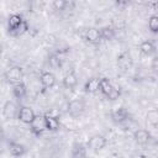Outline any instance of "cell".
Masks as SVG:
<instances>
[{"label":"cell","instance_id":"obj_26","mask_svg":"<svg viewBox=\"0 0 158 158\" xmlns=\"http://www.w3.org/2000/svg\"><path fill=\"white\" fill-rule=\"evenodd\" d=\"M68 0H54L53 1V7L56 11H64L67 9Z\"/></svg>","mask_w":158,"mask_h":158},{"label":"cell","instance_id":"obj_25","mask_svg":"<svg viewBox=\"0 0 158 158\" xmlns=\"http://www.w3.org/2000/svg\"><path fill=\"white\" fill-rule=\"evenodd\" d=\"M120 96H121V89L114 85V88L111 89V91L109 93V95H106V99H107V100H111V101H115V100H117Z\"/></svg>","mask_w":158,"mask_h":158},{"label":"cell","instance_id":"obj_24","mask_svg":"<svg viewBox=\"0 0 158 158\" xmlns=\"http://www.w3.org/2000/svg\"><path fill=\"white\" fill-rule=\"evenodd\" d=\"M30 30V27H28V23H27V21L26 20H23V22L19 26V28L11 35V36H14V37H17V36H22L23 33H26L27 31Z\"/></svg>","mask_w":158,"mask_h":158},{"label":"cell","instance_id":"obj_17","mask_svg":"<svg viewBox=\"0 0 158 158\" xmlns=\"http://www.w3.org/2000/svg\"><path fill=\"white\" fill-rule=\"evenodd\" d=\"M100 33H101V38L102 41H112L116 36V31L114 27L111 26H104L100 28Z\"/></svg>","mask_w":158,"mask_h":158},{"label":"cell","instance_id":"obj_16","mask_svg":"<svg viewBox=\"0 0 158 158\" xmlns=\"http://www.w3.org/2000/svg\"><path fill=\"white\" fill-rule=\"evenodd\" d=\"M9 152L12 157H21L26 153V147L17 142H9Z\"/></svg>","mask_w":158,"mask_h":158},{"label":"cell","instance_id":"obj_18","mask_svg":"<svg viewBox=\"0 0 158 158\" xmlns=\"http://www.w3.org/2000/svg\"><path fill=\"white\" fill-rule=\"evenodd\" d=\"M139 51L144 56H152L156 52V46L152 41H143L139 44Z\"/></svg>","mask_w":158,"mask_h":158},{"label":"cell","instance_id":"obj_23","mask_svg":"<svg viewBox=\"0 0 158 158\" xmlns=\"http://www.w3.org/2000/svg\"><path fill=\"white\" fill-rule=\"evenodd\" d=\"M147 121L152 126H157L158 125V110L157 109H153V110H149L148 111V114H147Z\"/></svg>","mask_w":158,"mask_h":158},{"label":"cell","instance_id":"obj_6","mask_svg":"<svg viewBox=\"0 0 158 158\" xmlns=\"http://www.w3.org/2000/svg\"><path fill=\"white\" fill-rule=\"evenodd\" d=\"M84 40L90 43V44H99L102 38H101V33H100V28H96V27H89L88 30H85V33H84Z\"/></svg>","mask_w":158,"mask_h":158},{"label":"cell","instance_id":"obj_21","mask_svg":"<svg viewBox=\"0 0 158 158\" xmlns=\"http://www.w3.org/2000/svg\"><path fill=\"white\" fill-rule=\"evenodd\" d=\"M70 156H72L73 158L86 157V148H85L81 143H74V144H73V148H72Z\"/></svg>","mask_w":158,"mask_h":158},{"label":"cell","instance_id":"obj_19","mask_svg":"<svg viewBox=\"0 0 158 158\" xmlns=\"http://www.w3.org/2000/svg\"><path fill=\"white\" fill-rule=\"evenodd\" d=\"M112 88H114V84L110 81V79H109V78H101V79H100L99 91H100L104 96L109 95V93L111 91V89H112Z\"/></svg>","mask_w":158,"mask_h":158},{"label":"cell","instance_id":"obj_3","mask_svg":"<svg viewBox=\"0 0 158 158\" xmlns=\"http://www.w3.org/2000/svg\"><path fill=\"white\" fill-rule=\"evenodd\" d=\"M84 110H85V101L83 99H73L68 104V114L73 118H77L80 115H83Z\"/></svg>","mask_w":158,"mask_h":158},{"label":"cell","instance_id":"obj_9","mask_svg":"<svg viewBox=\"0 0 158 158\" xmlns=\"http://www.w3.org/2000/svg\"><path fill=\"white\" fill-rule=\"evenodd\" d=\"M111 118L115 123H125L130 120V112L125 107H117L111 111Z\"/></svg>","mask_w":158,"mask_h":158},{"label":"cell","instance_id":"obj_11","mask_svg":"<svg viewBox=\"0 0 158 158\" xmlns=\"http://www.w3.org/2000/svg\"><path fill=\"white\" fill-rule=\"evenodd\" d=\"M23 20L25 19L19 14H11L9 16V19H7V32H9L10 36L19 28V26L23 22Z\"/></svg>","mask_w":158,"mask_h":158},{"label":"cell","instance_id":"obj_20","mask_svg":"<svg viewBox=\"0 0 158 158\" xmlns=\"http://www.w3.org/2000/svg\"><path fill=\"white\" fill-rule=\"evenodd\" d=\"M47 62H48L49 67L53 68V69H59V68H62V65H63V60L60 59V56H59L58 53H52V54H49Z\"/></svg>","mask_w":158,"mask_h":158},{"label":"cell","instance_id":"obj_13","mask_svg":"<svg viewBox=\"0 0 158 158\" xmlns=\"http://www.w3.org/2000/svg\"><path fill=\"white\" fill-rule=\"evenodd\" d=\"M100 79L101 78L99 77H91L90 79H88L86 83L84 84V91L88 94H95L96 91H99Z\"/></svg>","mask_w":158,"mask_h":158},{"label":"cell","instance_id":"obj_14","mask_svg":"<svg viewBox=\"0 0 158 158\" xmlns=\"http://www.w3.org/2000/svg\"><path fill=\"white\" fill-rule=\"evenodd\" d=\"M44 117H46V125H47V131H51V132H56L59 130L60 127V122H59V117L57 116H53L51 114H44Z\"/></svg>","mask_w":158,"mask_h":158},{"label":"cell","instance_id":"obj_15","mask_svg":"<svg viewBox=\"0 0 158 158\" xmlns=\"http://www.w3.org/2000/svg\"><path fill=\"white\" fill-rule=\"evenodd\" d=\"M12 95L16 99H19V100L25 99L26 95H27V86H26V84L23 81H21V83H17V84L12 85Z\"/></svg>","mask_w":158,"mask_h":158},{"label":"cell","instance_id":"obj_1","mask_svg":"<svg viewBox=\"0 0 158 158\" xmlns=\"http://www.w3.org/2000/svg\"><path fill=\"white\" fill-rule=\"evenodd\" d=\"M4 78L6 80V83L7 84H11V85H15L17 83H21L22 81V78H23V69L20 65H12V67H10L4 73Z\"/></svg>","mask_w":158,"mask_h":158},{"label":"cell","instance_id":"obj_2","mask_svg":"<svg viewBox=\"0 0 158 158\" xmlns=\"http://www.w3.org/2000/svg\"><path fill=\"white\" fill-rule=\"evenodd\" d=\"M30 131L32 135L40 137L43 135L44 131H47V125H46V117L44 115H36L33 121L30 123Z\"/></svg>","mask_w":158,"mask_h":158},{"label":"cell","instance_id":"obj_8","mask_svg":"<svg viewBox=\"0 0 158 158\" xmlns=\"http://www.w3.org/2000/svg\"><path fill=\"white\" fill-rule=\"evenodd\" d=\"M35 117H36V114L31 107H28V106H21L20 107L19 115H17V120H20L22 123L30 125L33 121Z\"/></svg>","mask_w":158,"mask_h":158},{"label":"cell","instance_id":"obj_5","mask_svg":"<svg viewBox=\"0 0 158 158\" xmlns=\"http://www.w3.org/2000/svg\"><path fill=\"white\" fill-rule=\"evenodd\" d=\"M41 84H42V93H44L48 89H52L56 83H57V78L52 72L44 70L41 73Z\"/></svg>","mask_w":158,"mask_h":158},{"label":"cell","instance_id":"obj_12","mask_svg":"<svg viewBox=\"0 0 158 158\" xmlns=\"http://www.w3.org/2000/svg\"><path fill=\"white\" fill-rule=\"evenodd\" d=\"M62 84H63V86H64L65 89H69V90H72V89H74V88L77 86V84H78V77H77V74L74 73V70L68 72V73L63 77Z\"/></svg>","mask_w":158,"mask_h":158},{"label":"cell","instance_id":"obj_7","mask_svg":"<svg viewBox=\"0 0 158 158\" xmlns=\"http://www.w3.org/2000/svg\"><path fill=\"white\" fill-rule=\"evenodd\" d=\"M152 136L151 133L148 132V130H144V128H136L133 131V139L135 142L138 144V146H146L149 143Z\"/></svg>","mask_w":158,"mask_h":158},{"label":"cell","instance_id":"obj_22","mask_svg":"<svg viewBox=\"0 0 158 158\" xmlns=\"http://www.w3.org/2000/svg\"><path fill=\"white\" fill-rule=\"evenodd\" d=\"M148 30L153 35H158V15H151L148 19Z\"/></svg>","mask_w":158,"mask_h":158},{"label":"cell","instance_id":"obj_10","mask_svg":"<svg viewBox=\"0 0 158 158\" xmlns=\"http://www.w3.org/2000/svg\"><path fill=\"white\" fill-rule=\"evenodd\" d=\"M19 107L16 106L15 102L12 101H6L4 104V107H2V115L6 120H12V118H17V115H19Z\"/></svg>","mask_w":158,"mask_h":158},{"label":"cell","instance_id":"obj_4","mask_svg":"<svg viewBox=\"0 0 158 158\" xmlns=\"http://www.w3.org/2000/svg\"><path fill=\"white\" fill-rule=\"evenodd\" d=\"M106 144H107V139L102 135H94L88 141V148L94 152L104 149L106 147Z\"/></svg>","mask_w":158,"mask_h":158}]
</instances>
